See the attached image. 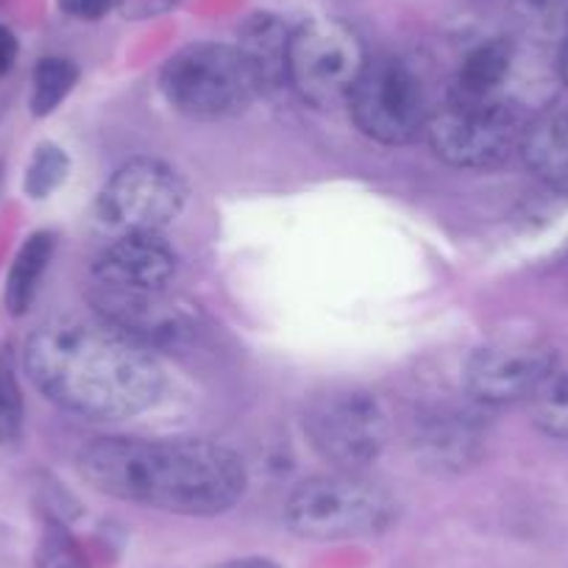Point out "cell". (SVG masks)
<instances>
[{
  "label": "cell",
  "instance_id": "6da1fadb",
  "mask_svg": "<svg viewBox=\"0 0 568 568\" xmlns=\"http://www.w3.org/2000/svg\"><path fill=\"white\" fill-rule=\"evenodd\" d=\"M26 371L42 396L90 420L145 413L165 387L151 348L103 318L45 321L29 337Z\"/></svg>",
  "mask_w": 568,
  "mask_h": 568
},
{
  "label": "cell",
  "instance_id": "7a4b0ae2",
  "mask_svg": "<svg viewBox=\"0 0 568 568\" xmlns=\"http://www.w3.org/2000/svg\"><path fill=\"white\" fill-rule=\"evenodd\" d=\"M79 471L98 494L182 516L232 510L248 485L243 457L204 438H98Z\"/></svg>",
  "mask_w": 568,
  "mask_h": 568
},
{
  "label": "cell",
  "instance_id": "3957f363",
  "mask_svg": "<svg viewBox=\"0 0 568 568\" xmlns=\"http://www.w3.org/2000/svg\"><path fill=\"white\" fill-rule=\"evenodd\" d=\"M396 499L379 483L359 471H332L293 488L284 521L298 538L326 544L385 532L396 521Z\"/></svg>",
  "mask_w": 568,
  "mask_h": 568
},
{
  "label": "cell",
  "instance_id": "277c9868",
  "mask_svg": "<svg viewBox=\"0 0 568 568\" xmlns=\"http://www.w3.org/2000/svg\"><path fill=\"white\" fill-rule=\"evenodd\" d=\"M162 95L193 120H223L245 112L262 95L237 45L193 42L162 68Z\"/></svg>",
  "mask_w": 568,
  "mask_h": 568
},
{
  "label": "cell",
  "instance_id": "5b68a950",
  "mask_svg": "<svg viewBox=\"0 0 568 568\" xmlns=\"http://www.w3.org/2000/svg\"><path fill=\"white\" fill-rule=\"evenodd\" d=\"M368 64L365 42L348 23L315 18L293 29L287 48V87L315 109L348 103Z\"/></svg>",
  "mask_w": 568,
  "mask_h": 568
},
{
  "label": "cell",
  "instance_id": "8992f818",
  "mask_svg": "<svg viewBox=\"0 0 568 568\" xmlns=\"http://www.w3.org/2000/svg\"><path fill=\"white\" fill-rule=\"evenodd\" d=\"M529 120L513 103L449 101L440 112L429 114L426 140L435 156L463 171H490L521 151L524 129Z\"/></svg>",
  "mask_w": 568,
  "mask_h": 568
},
{
  "label": "cell",
  "instance_id": "52a82bcc",
  "mask_svg": "<svg viewBox=\"0 0 568 568\" xmlns=\"http://www.w3.org/2000/svg\"><path fill=\"white\" fill-rule=\"evenodd\" d=\"M304 433L310 446L332 463L335 471L363 474L385 449L387 413L374 393L341 387L310 402Z\"/></svg>",
  "mask_w": 568,
  "mask_h": 568
},
{
  "label": "cell",
  "instance_id": "ba28073f",
  "mask_svg": "<svg viewBox=\"0 0 568 568\" xmlns=\"http://www.w3.org/2000/svg\"><path fill=\"white\" fill-rule=\"evenodd\" d=\"M346 106L357 129L382 145H407L429 123L420 79L398 59H368Z\"/></svg>",
  "mask_w": 568,
  "mask_h": 568
},
{
  "label": "cell",
  "instance_id": "9c48e42d",
  "mask_svg": "<svg viewBox=\"0 0 568 568\" xmlns=\"http://www.w3.org/2000/svg\"><path fill=\"white\" fill-rule=\"evenodd\" d=\"M98 206L103 223L120 234H160L187 206V184L171 165L142 156L109 176Z\"/></svg>",
  "mask_w": 568,
  "mask_h": 568
},
{
  "label": "cell",
  "instance_id": "30bf717a",
  "mask_svg": "<svg viewBox=\"0 0 568 568\" xmlns=\"http://www.w3.org/2000/svg\"><path fill=\"white\" fill-rule=\"evenodd\" d=\"M557 368L555 352L538 343L499 341L479 346L466 363V387L474 402L501 407L521 402Z\"/></svg>",
  "mask_w": 568,
  "mask_h": 568
},
{
  "label": "cell",
  "instance_id": "8fae6325",
  "mask_svg": "<svg viewBox=\"0 0 568 568\" xmlns=\"http://www.w3.org/2000/svg\"><path fill=\"white\" fill-rule=\"evenodd\" d=\"M176 251L160 234H120L95 262V284L129 293H168Z\"/></svg>",
  "mask_w": 568,
  "mask_h": 568
},
{
  "label": "cell",
  "instance_id": "7c38bea8",
  "mask_svg": "<svg viewBox=\"0 0 568 568\" xmlns=\"http://www.w3.org/2000/svg\"><path fill=\"white\" fill-rule=\"evenodd\" d=\"M90 298L98 310V318L118 326L120 332L149 348L154 343L176 341L184 332L182 310L168 302L165 293H129L92 284Z\"/></svg>",
  "mask_w": 568,
  "mask_h": 568
},
{
  "label": "cell",
  "instance_id": "4fadbf2b",
  "mask_svg": "<svg viewBox=\"0 0 568 568\" xmlns=\"http://www.w3.org/2000/svg\"><path fill=\"white\" fill-rule=\"evenodd\" d=\"M413 444L426 466L438 471H463L479 457L483 426L471 420V415L455 413V409L435 413L420 420Z\"/></svg>",
  "mask_w": 568,
  "mask_h": 568
},
{
  "label": "cell",
  "instance_id": "5bb4252c",
  "mask_svg": "<svg viewBox=\"0 0 568 568\" xmlns=\"http://www.w3.org/2000/svg\"><path fill=\"white\" fill-rule=\"evenodd\" d=\"M518 154L538 182L568 195V112H549L529 120Z\"/></svg>",
  "mask_w": 568,
  "mask_h": 568
},
{
  "label": "cell",
  "instance_id": "9a60e30c",
  "mask_svg": "<svg viewBox=\"0 0 568 568\" xmlns=\"http://www.w3.org/2000/svg\"><path fill=\"white\" fill-rule=\"evenodd\" d=\"M293 31L273 14H254L240 29V53L248 62L260 92H276L287 84V48Z\"/></svg>",
  "mask_w": 568,
  "mask_h": 568
},
{
  "label": "cell",
  "instance_id": "2e32d148",
  "mask_svg": "<svg viewBox=\"0 0 568 568\" xmlns=\"http://www.w3.org/2000/svg\"><path fill=\"white\" fill-rule=\"evenodd\" d=\"M513 64V45L507 40H488L483 45L474 48L466 59H463L460 70L452 84L449 101L463 103H485L496 101V92L505 84L510 75Z\"/></svg>",
  "mask_w": 568,
  "mask_h": 568
},
{
  "label": "cell",
  "instance_id": "e0dca14e",
  "mask_svg": "<svg viewBox=\"0 0 568 568\" xmlns=\"http://www.w3.org/2000/svg\"><path fill=\"white\" fill-rule=\"evenodd\" d=\"M53 248H57L53 234L37 232L18 251L7 278V307L12 315H23L31 307L37 291H40L42 276H45L48 265L53 260Z\"/></svg>",
  "mask_w": 568,
  "mask_h": 568
},
{
  "label": "cell",
  "instance_id": "ac0fdd59",
  "mask_svg": "<svg viewBox=\"0 0 568 568\" xmlns=\"http://www.w3.org/2000/svg\"><path fill=\"white\" fill-rule=\"evenodd\" d=\"M529 402L532 424L549 438L568 440V371H551L538 387H535Z\"/></svg>",
  "mask_w": 568,
  "mask_h": 568
},
{
  "label": "cell",
  "instance_id": "d6986e66",
  "mask_svg": "<svg viewBox=\"0 0 568 568\" xmlns=\"http://www.w3.org/2000/svg\"><path fill=\"white\" fill-rule=\"evenodd\" d=\"M79 81V68L64 57H45L34 68V87H31V109L34 114H51Z\"/></svg>",
  "mask_w": 568,
  "mask_h": 568
},
{
  "label": "cell",
  "instance_id": "ffe728a7",
  "mask_svg": "<svg viewBox=\"0 0 568 568\" xmlns=\"http://www.w3.org/2000/svg\"><path fill=\"white\" fill-rule=\"evenodd\" d=\"M68 168V154L59 145H40L34 160H31L29 173H26V193L31 199H45V195H51L64 182Z\"/></svg>",
  "mask_w": 568,
  "mask_h": 568
},
{
  "label": "cell",
  "instance_id": "44dd1931",
  "mask_svg": "<svg viewBox=\"0 0 568 568\" xmlns=\"http://www.w3.org/2000/svg\"><path fill=\"white\" fill-rule=\"evenodd\" d=\"M23 433V398L7 359H0V446L18 444Z\"/></svg>",
  "mask_w": 568,
  "mask_h": 568
},
{
  "label": "cell",
  "instance_id": "7402d4cb",
  "mask_svg": "<svg viewBox=\"0 0 568 568\" xmlns=\"http://www.w3.org/2000/svg\"><path fill=\"white\" fill-rule=\"evenodd\" d=\"M37 562H40V568H90L73 535L64 527H59V524H51L42 532Z\"/></svg>",
  "mask_w": 568,
  "mask_h": 568
},
{
  "label": "cell",
  "instance_id": "603a6c76",
  "mask_svg": "<svg viewBox=\"0 0 568 568\" xmlns=\"http://www.w3.org/2000/svg\"><path fill=\"white\" fill-rule=\"evenodd\" d=\"M120 7V0H59V9L75 20H101Z\"/></svg>",
  "mask_w": 568,
  "mask_h": 568
},
{
  "label": "cell",
  "instance_id": "cb8c5ba5",
  "mask_svg": "<svg viewBox=\"0 0 568 568\" xmlns=\"http://www.w3.org/2000/svg\"><path fill=\"white\" fill-rule=\"evenodd\" d=\"M14 59H18V40L7 26H0V79L12 70Z\"/></svg>",
  "mask_w": 568,
  "mask_h": 568
},
{
  "label": "cell",
  "instance_id": "d4e9b609",
  "mask_svg": "<svg viewBox=\"0 0 568 568\" xmlns=\"http://www.w3.org/2000/svg\"><path fill=\"white\" fill-rule=\"evenodd\" d=\"M532 7L538 9L546 20L568 26V0H532Z\"/></svg>",
  "mask_w": 568,
  "mask_h": 568
},
{
  "label": "cell",
  "instance_id": "484cf974",
  "mask_svg": "<svg viewBox=\"0 0 568 568\" xmlns=\"http://www.w3.org/2000/svg\"><path fill=\"white\" fill-rule=\"evenodd\" d=\"M223 568H278L273 560H265V557H245V560H232Z\"/></svg>",
  "mask_w": 568,
  "mask_h": 568
},
{
  "label": "cell",
  "instance_id": "4316f807",
  "mask_svg": "<svg viewBox=\"0 0 568 568\" xmlns=\"http://www.w3.org/2000/svg\"><path fill=\"white\" fill-rule=\"evenodd\" d=\"M557 73H560V79L568 84V37L562 40L560 51H557Z\"/></svg>",
  "mask_w": 568,
  "mask_h": 568
}]
</instances>
